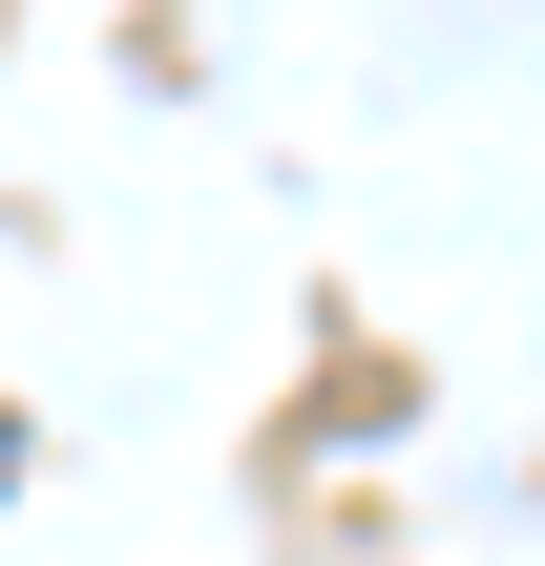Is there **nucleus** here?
<instances>
[{
    "instance_id": "obj_1",
    "label": "nucleus",
    "mask_w": 545,
    "mask_h": 566,
    "mask_svg": "<svg viewBox=\"0 0 545 566\" xmlns=\"http://www.w3.org/2000/svg\"><path fill=\"white\" fill-rule=\"evenodd\" d=\"M0 462H21V441H0Z\"/></svg>"
}]
</instances>
